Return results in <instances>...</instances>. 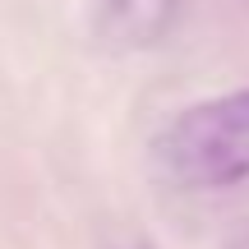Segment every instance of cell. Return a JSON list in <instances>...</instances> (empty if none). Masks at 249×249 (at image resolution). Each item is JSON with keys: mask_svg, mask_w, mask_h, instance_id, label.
Instances as JSON below:
<instances>
[{"mask_svg": "<svg viewBox=\"0 0 249 249\" xmlns=\"http://www.w3.org/2000/svg\"><path fill=\"white\" fill-rule=\"evenodd\" d=\"M152 176L185 194L249 185V88L189 102L148 143Z\"/></svg>", "mask_w": 249, "mask_h": 249, "instance_id": "cell-1", "label": "cell"}, {"mask_svg": "<svg viewBox=\"0 0 249 249\" xmlns=\"http://www.w3.org/2000/svg\"><path fill=\"white\" fill-rule=\"evenodd\" d=\"M180 0H97V33L120 51H148L171 33Z\"/></svg>", "mask_w": 249, "mask_h": 249, "instance_id": "cell-2", "label": "cell"}, {"mask_svg": "<svg viewBox=\"0 0 249 249\" xmlns=\"http://www.w3.org/2000/svg\"><path fill=\"white\" fill-rule=\"evenodd\" d=\"M129 249H152V245H148V240H134V245H129Z\"/></svg>", "mask_w": 249, "mask_h": 249, "instance_id": "cell-3", "label": "cell"}]
</instances>
